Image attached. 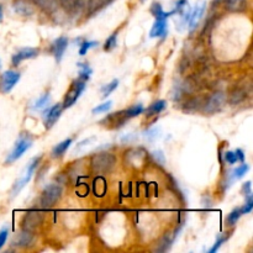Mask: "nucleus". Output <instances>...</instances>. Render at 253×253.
<instances>
[{
  "instance_id": "11",
  "label": "nucleus",
  "mask_w": 253,
  "mask_h": 253,
  "mask_svg": "<svg viewBox=\"0 0 253 253\" xmlns=\"http://www.w3.org/2000/svg\"><path fill=\"white\" fill-rule=\"evenodd\" d=\"M225 103V96L222 93H216L210 98V100L208 101L207 105V111L208 113H215V111L220 110L221 106Z\"/></svg>"
},
{
  "instance_id": "16",
  "label": "nucleus",
  "mask_w": 253,
  "mask_h": 253,
  "mask_svg": "<svg viewBox=\"0 0 253 253\" xmlns=\"http://www.w3.org/2000/svg\"><path fill=\"white\" fill-rule=\"evenodd\" d=\"M151 12L156 17V20H167L170 15H173V11H165L160 2H153L151 6Z\"/></svg>"
},
{
  "instance_id": "36",
  "label": "nucleus",
  "mask_w": 253,
  "mask_h": 253,
  "mask_svg": "<svg viewBox=\"0 0 253 253\" xmlns=\"http://www.w3.org/2000/svg\"><path fill=\"white\" fill-rule=\"evenodd\" d=\"M31 240H32L31 235H30L29 232H24V234H21V237H20L19 242H20V245H21V246H26L27 242H30Z\"/></svg>"
},
{
  "instance_id": "30",
  "label": "nucleus",
  "mask_w": 253,
  "mask_h": 253,
  "mask_svg": "<svg viewBox=\"0 0 253 253\" xmlns=\"http://www.w3.org/2000/svg\"><path fill=\"white\" fill-rule=\"evenodd\" d=\"M250 169V167L247 165H242V166H240L239 168H236V169H235V172H234V177L235 178H241V177H244L245 174H246L247 173V170Z\"/></svg>"
},
{
  "instance_id": "27",
  "label": "nucleus",
  "mask_w": 253,
  "mask_h": 253,
  "mask_svg": "<svg viewBox=\"0 0 253 253\" xmlns=\"http://www.w3.org/2000/svg\"><path fill=\"white\" fill-rule=\"evenodd\" d=\"M96 44H98V42L95 41H84L83 43L81 44V48H79V54H81V56H84V54H86V52L89 51V48L95 47Z\"/></svg>"
},
{
  "instance_id": "23",
  "label": "nucleus",
  "mask_w": 253,
  "mask_h": 253,
  "mask_svg": "<svg viewBox=\"0 0 253 253\" xmlns=\"http://www.w3.org/2000/svg\"><path fill=\"white\" fill-rule=\"evenodd\" d=\"M78 67H79V79H82V81H88L89 77H90L91 74L90 67H89L88 64H82V63H79Z\"/></svg>"
},
{
  "instance_id": "34",
  "label": "nucleus",
  "mask_w": 253,
  "mask_h": 253,
  "mask_svg": "<svg viewBox=\"0 0 253 253\" xmlns=\"http://www.w3.org/2000/svg\"><path fill=\"white\" fill-rule=\"evenodd\" d=\"M158 133H160V130H158V128H151L150 131H147V132L145 133V137L147 138V140L153 141L158 137Z\"/></svg>"
},
{
  "instance_id": "37",
  "label": "nucleus",
  "mask_w": 253,
  "mask_h": 253,
  "mask_svg": "<svg viewBox=\"0 0 253 253\" xmlns=\"http://www.w3.org/2000/svg\"><path fill=\"white\" fill-rule=\"evenodd\" d=\"M242 192H244V194L246 195V197H249V195L252 194V192H251V182H246L244 185H242Z\"/></svg>"
},
{
  "instance_id": "4",
  "label": "nucleus",
  "mask_w": 253,
  "mask_h": 253,
  "mask_svg": "<svg viewBox=\"0 0 253 253\" xmlns=\"http://www.w3.org/2000/svg\"><path fill=\"white\" fill-rule=\"evenodd\" d=\"M85 89V81H82V79H77L73 83L71 84V88H69L68 93L66 94V98L63 101V108H71L78 98L81 96V94L83 93V90Z\"/></svg>"
},
{
  "instance_id": "2",
  "label": "nucleus",
  "mask_w": 253,
  "mask_h": 253,
  "mask_svg": "<svg viewBox=\"0 0 253 253\" xmlns=\"http://www.w3.org/2000/svg\"><path fill=\"white\" fill-rule=\"evenodd\" d=\"M62 197V188L57 184H49L44 188L42 192L41 198H40V203L43 208L48 209L52 208Z\"/></svg>"
},
{
  "instance_id": "39",
  "label": "nucleus",
  "mask_w": 253,
  "mask_h": 253,
  "mask_svg": "<svg viewBox=\"0 0 253 253\" xmlns=\"http://www.w3.org/2000/svg\"><path fill=\"white\" fill-rule=\"evenodd\" d=\"M235 152H236L237 158H239V161H241V162H244V161H245V155H244V152H242L241 150H237V151H235Z\"/></svg>"
},
{
  "instance_id": "13",
  "label": "nucleus",
  "mask_w": 253,
  "mask_h": 253,
  "mask_svg": "<svg viewBox=\"0 0 253 253\" xmlns=\"http://www.w3.org/2000/svg\"><path fill=\"white\" fill-rule=\"evenodd\" d=\"M225 7L231 12H242L247 9V0H225Z\"/></svg>"
},
{
  "instance_id": "17",
  "label": "nucleus",
  "mask_w": 253,
  "mask_h": 253,
  "mask_svg": "<svg viewBox=\"0 0 253 253\" xmlns=\"http://www.w3.org/2000/svg\"><path fill=\"white\" fill-rule=\"evenodd\" d=\"M71 143H72V138H67V140L62 141L61 143L56 145V147L53 148V151H52V156H53V157H62V156L66 153V151L68 150Z\"/></svg>"
},
{
  "instance_id": "12",
  "label": "nucleus",
  "mask_w": 253,
  "mask_h": 253,
  "mask_svg": "<svg viewBox=\"0 0 253 253\" xmlns=\"http://www.w3.org/2000/svg\"><path fill=\"white\" fill-rule=\"evenodd\" d=\"M42 217L40 216L39 212H30L27 216H25L24 221V227L27 231H31V230L36 229V226L39 224H41Z\"/></svg>"
},
{
  "instance_id": "35",
  "label": "nucleus",
  "mask_w": 253,
  "mask_h": 253,
  "mask_svg": "<svg viewBox=\"0 0 253 253\" xmlns=\"http://www.w3.org/2000/svg\"><path fill=\"white\" fill-rule=\"evenodd\" d=\"M7 235H9V231H7L6 227L0 230V249L6 244V240H7Z\"/></svg>"
},
{
  "instance_id": "26",
  "label": "nucleus",
  "mask_w": 253,
  "mask_h": 253,
  "mask_svg": "<svg viewBox=\"0 0 253 253\" xmlns=\"http://www.w3.org/2000/svg\"><path fill=\"white\" fill-rule=\"evenodd\" d=\"M116 40H118V34H113L104 44V51H111L116 47Z\"/></svg>"
},
{
  "instance_id": "33",
  "label": "nucleus",
  "mask_w": 253,
  "mask_h": 253,
  "mask_svg": "<svg viewBox=\"0 0 253 253\" xmlns=\"http://www.w3.org/2000/svg\"><path fill=\"white\" fill-rule=\"evenodd\" d=\"M185 6H187V0H177V2H175V7L174 10H173V14L184 11Z\"/></svg>"
},
{
  "instance_id": "38",
  "label": "nucleus",
  "mask_w": 253,
  "mask_h": 253,
  "mask_svg": "<svg viewBox=\"0 0 253 253\" xmlns=\"http://www.w3.org/2000/svg\"><path fill=\"white\" fill-rule=\"evenodd\" d=\"M153 157H155L160 163H165V156H163L162 152H160V151H157V152H153Z\"/></svg>"
},
{
  "instance_id": "21",
  "label": "nucleus",
  "mask_w": 253,
  "mask_h": 253,
  "mask_svg": "<svg viewBox=\"0 0 253 253\" xmlns=\"http://www.w3.org/2000/svg\"><path fill=\"white\" fill-rule=\"evenodd\" d=\"M163 109H166V101L165 100L156 101L155 104H152V105H151L150 108H148L147 114H148V115H155V114L161 113V111H162Z\"/></svg>"
},
{
  "instance_id": "31",
  "label": "nucleus",
  "mask_w": 253,
  "mask_h": 253,
  "mask_svg": "<svg viewBox=\"0 0 253 253\" xmlns=\"http://www.w3.org/2000/svg\"><path fill=\"white\" fill-rule=\"evenodd\" d=\"M252 209H253V199L251 195H249V197H247L246 204L244 205V208H241V211L242 214H249V212L252 211Z\"/></svg>"
},
{
  "instance_id": "40",
  "label": "nucleus",
  "mask_w": 253,
  "mask_h": 253,
  "mask_svg": "<svg viewBox=\"0 0 253 253\" xmlns=\"http://www.w3.org/2000/svg\"><path fill=\"white\" fill-rule=\"evenodd\" d=\"M1 20H2V6L0 5V22H1Z\"/></svg>"
},
{
  "instance_id": "1",
  "label": "nucleus",
  "mask_w": 253,
  "mask_h": 253,
  "mask_svg": "<svg viewBox=\"0 0 253 253\" xmlns=\"http://www.w3.org/2000/svg\"><path fill=\"white\" fill-rule=\"evenodd\" d=\"M116 158L111 153H99L91 158V167L98 173H106L115 166Z\"/></svg>"
},
{
  "instance_id": "28",
  "label": "nucleus",
  "mask_w": 253,
  "mask_h": 253,
  "mask_svg": "<svg viewBox=\"0 0 253 253\" xmlns=\"http://www.w3.org/2000/svg\"><path fill=\"white\" fill-rule=\"evenodd\" d=\"M227 239H229V235H224V236L219 237V239L216 240V242H215L214 246H212L211 249H210L209 253H214V252H216L217 250L220 249V246H221V245L224 244V242H226V241H227Z\"/></svg>"
},
{
  "instance_id": "14",
  "label": "nucleus",
  "mask_w": 253,
  "mask_h": 253,
  "mask_svg": "<svg viewBox=\"0 0 253 253\" xmlns=\"http://www.w3.org/2000/svg\"><path fill=\"white\" fill-rule=\"evenodd\" d=\"M15 11L22 16H29V15L34 14V7L26 0H17L15 2Z\"/></svg>"
},
{
  "instance_id": "25",
  "label": "nucleus",
  "mask_w": 253,
  "mask_h": 253,
  "mask_svg": "<svg viewBox=\"0 0 253 253\" xmlns=\"http://www.w3.org/2000/svg\"><path fill=\"white\" fill-rule=\"evenodd\" d=\"M48 101H49V95L48 94H44V95H42L41 98L35 103V105L32 106V110H40V109H43L44 106H47Z\"/></svg>"
},
{
  "instance_id": "41",
  "label": "nucleus",
  "mask_w": 253,
  "mask_h": 253,
  "mask_svg": "<svg viewBox=\"0 0 253 253\" xmlns=\"http://www.w3.org/2000/svg\"><path fill=\"white\" fill-rule=\"evenodd\" d=\"M0 68H1V61H0Z\"/></svg>"
},
{
  "instance_id": "22",
  "label": "nucleus",
  "mask_w": 253,
  "mask_h": 253,
  "mask_svg": "<svg viewBox=\"0 0 253 253\" xmlns=\"http://www.w3.org/2000/svg\"><path fill=\"white\" fill-rule=\"evenodd\" d=\"M61 2L64 9H67L68 11H76L81 6L82 0H61Z\"/></svg>"
},
{
  "instance_id": "10",
  "label": "nucleus",
  "mask_w": 253,
  "mask_h": 253,
  "mask_svg": "<svg viewBox=\"0 0 253 253\" xmlns=\"http://www.w3.org/2000/svg\"><path fill=\"white\" fill-rule=\"evenodd\" d=\"M67 46H68V39L64 36L59 37L54 41L53 43V54H54V58H56L57 62H59L63 57L64 51H66Z\"/></svg>"
},
{
  "instance_id": "7",
  "label": "nucleus",
  "mask_w": 253,
  "mask_h": 253,
  "mask_svg": "<svg viewBox=\"0 0 253 253\" xmlns=\"http://www.w3.org/2000/svg\"><path fill=\"white\" fill-rule=\"evenodd\" d=\"M39 52L40 51L37 48H30V47H27V48L20 49L19 52H16V53L12 56V58H11L12 66H19V64L21 63L24 59L35 58V57L39 54Z\"/></svg>"
},
{
  "instance_id": "15",
  "label": "nucleus",
  "mask_w": 253,
  "mask_h": 253,
  "mask_svg": "<svg viewBox=\"0 0 253 253\" xmlns=\"http://www.w3.org/2000/svg\"><path fill=\"white\" fill-rule=\"evenodd\" d=\"M167 32V21L166 20H157L153 24L152 29L150 31L151 37H162Z\"/></svg>"
},
{
  "instance_id": "32",
  "label": "nucleus",
  "mask_w": 253,
  "mask_h": 253,
  "mask_svg": "<svg viewBox=\"0 0 253 253\" xmlns=\"http://www.w3.org/2000/svg\"><path fill=\"white\" fill-rule=\"evenodd\" d=\"M225 160H226L227 163H230V165H235V163L239 161V158H237V155L236 152H232V151H229V152L225 153Z\"/></svg>"
},
{
  "instance_id": "20",
  "label": "nucleus",
  "mask_w": 253,
  "mask_h": 253,
  "mask_svg": "<svg viewBox=\"0 0 253 253\" xmlns=\"http://www.w3.org/2000/svg\"><path fill=\"white\" fill-rule=\"evenodd\" d=\"M118 84H119V81L118 79H115V81H113L111 83L104 85L103 88H101V96H103V98H106V96L110 95V94L118 88Z\"/></svg>"
},
{
  "instance_id": "18",
  "label": "nucleus",
  "mask_w": 253,
  "mask_h": 253,
  "mask_svg": "<svg viewBox=\"0 0 253 253\" xmlns=\"http://www.w3.org/2000/svg\"><path fill=\"white\" fill-rule=\"evenodd\" d=\"M34 2L46 11H53L57 9V0H34Z\"/></svg>"
},
{
  "instance_id": "5",
  "label": "nucleus",
  "mask_w": 253,
  "mask_h": 253,
  "mask_svg": "<svg viewBox=\"0 0 253 253\" xmlns=\"http://www.w3.org/2000/svg\"><path fill=\"white\" fill-rule=\"evenodd\" d=\"M20 81V73L15 71H6L0 77V91L1 93H9L17 82Z\"/></svg>"
},
{
  "instance_id": "29",
  "label": "nucleus",
  "mask_w": 253,
  "mask_h": 253,
  "mask_svg": "<svg viewBox=\"0 0 253 253\" xmlns=\"http://www.w3.org/2000/svg\"><path fill=\"white\" fill-rule=\"evenodd\" d=\"M111 105H113V103H111V101H106V103L100 104V105H99V106H96V108H94V109H93V113H94V114L105 113V111H108L109 109L111 108Z\"/></svg>"
},
{
  "instance_id": "3",
  "label": "nucleus",
  "mask_w": 253,
  "mask_h": 253,
  "mask_svg": "<svg viewBox=\"0 0 253 253\" xmlns=\"http://www.w3.org/2000/svg\"><path fill=\"white\" fill-rule=\"evenodd\" d=\"M31 145H32V140L29 137V136L27 135L20 136L19 140L16 141V143H15L14 150H12L11 153L7 156L6 163H12L16 160H19V158L21 157V156L24 155L30 147H31Z\"/></svg>"
},
{
  "instance_id": "24",
  "label": "nucleus",
  "mask_w": 253,
  "mask_h": 253,
  "mask_svg": "<svg viewBox=\"0 0 253 253\" xmlns=\"http://www.w3.org/2000/svg\"><path fill=\"white\" fill-rule=\"evenodd\" d=\"M241 215H242V211L240 208H237V209H235L234 211L230 212L229 216H227V219H226L227 225H229V226H232V225L236 224L237 220L240 219V216H241Z\"/></svg>"
},
{
  "instance_id": "8",
  "label": "nucleus",
  "mask_w": 253,
  "mask_h": 253,
  "mask_svg": "<svg viewBox=\"0 0 253 253\" xmlns=\"http://www.w3.org/2000/svg\"><path fill=\"white\" fill-rule=\"evenodd\" d=\"M61 111H62V106L59 105V104H57V105L52 106L51 109H48L47 113L44 114V127L51 128L52 126L56 124V121L58 120L59 116H61Z\"/></svg>"
},
{
  "instance_id": "19",
  "label": "nucleus",
  "mask_w": 253,
  "mask_h": 253,
  "mask_svg": "<svg viewBox=\"0 0 253 253\" xmlns=\"http://www.w3.org/2000/svg\"><path fill=\"white\" fill-rule=\"evenodd\" d=\"M143 106L141 105V104H136V105H132L131 108H128L127 110L125 111V115L127 119H131V118H135V116L140 115L141 113H143Z\"/></svg>"
},
{
  "instance_id": "6",
  "label": "nucleus",
  "mask_w": 253,
  "mask_h": 253,
  "mask_svg": "<svg viewBox=\"0 0 253 253\" xmlns=\"http://www.w3.org/2000/svg\"><path fill=\"white\" fill-rule=\"evenodd\" d=\"M40 160H41V158H40V157H37V158H34V160H32L31 162H30L29 167H27V172H26V175H25L24 178H21V179H20L19 182H16V184H15L14 189H12V197H15V195H17V193H19L20 190H21L22 188H24L25 185H26L27 183H29V180L31 179L32 174H34L35 169H36L37 165H39Z\"/></svg>"
},
{
  "instance_id": "9",
  "label": "nucleus",
  "mask_w": 253,
  "mask_h": 253,
  "mask_svg": "<svg viewBox=\"0 0 253 253\" xmlns=\"http://www.w3.org/2000/svg\"><path fill=\"white\" fill-rule=\"evenodd\" d=\"M204 10H205V2L204 4H200V5H197V6L194 7V9L190 11V15H189V29L190 31H193V30L197 27V25L199 24V21L202 20L203 15H204Z\"/></svg>"
}]
</instances>
